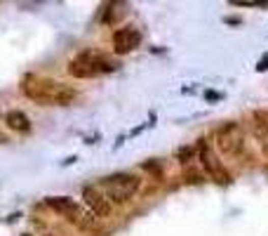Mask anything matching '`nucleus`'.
<instances>
[{
	"label": "nucleus",
	"instance_id": "obj_6",
	"mask_svg": "<svg viewBox=\"0 0 268 236\" xmlns=\"http://www.w3.org/2000/svg\"><path fill=\"white\" fill-rule=\"evenodd\" d=\"M111 43H113V52L116 55H129V52H134L141 45V31L137 26H120L113 33Z\"/></svg>",
	"mask_w": 268,
	"mask_h": 236
},
{
	"label": "nucleus",
	"instance_id": "obj_3",
	"mask_svg": "<svg viewBox=\"0 0 268 236\" xmlns=\"http://www.w3.org/2000/svg\"><path fill=\"white\" fill-rule=\"evenodd\" d=\"M139 186L141 177H137L134 173H113L99 182V192L104 194L111 203H125L139 192Z\"/></svg>",
	"mask_w": 268,
	"mask_h": 236
},
{
	"label": "nucleus",
	"instance_id": "obj_12",
	"mask_svg": "<svg viewBox=\"0 0 268 236\" xmlns=\"http://www.w3.org/2000/svg\"><path fill=\"white\" fill-rule=\"evenodd\" d=\"M0 139H3V135H0Z\"/></svg>",
	"mask_w": 268,
	"mask_h": 236
},
{
	"label": "nucleus",
	"instance_id": "obj_7",
	"mask_svg": "<svg viewBox=\"0 0 268 236\" xmlns=\"http://www.w3.org/2000/svg\"><path fill=\"white\" fill-rule=\"evenodd\" d=\"M83 199H85V205L97 218H109L113 213V205L104 194L99 192V186H83Z\"/></svg>",
	"mask_w": 268,
	"mask_h": 236
},
{
	"label": "nucleus",
	"instance_id": "obj_8",
	"mask_svg": "<svg viewBox=\"0 0 268 236\" xmlns=\"http://www.w3.org/2000/svg\"><path fill=\"white\" fill-rule=\"evenodd\" d=\"M45 203H47L55 213H59V215H64V218L78 222L80 227H85V220H83L80 208L73 199H68V196H49V199H45Z\"/></svg>",
	"mask_w": 268,
	"mask_h": 236
},
{
	"label": "nucleus",
	"instance_id": "obj_2",
	"mask_svg": "<svg viewBox=\"0 0 268 236\" xmlns=\"http://www.w3.org/2000/svg\"><path fill=\"white\" fill-rule=\"evenodd\" d=\"M118 64L111 59L109 55L99 50H83L68 62V74L78 78V81H85V78H97V76H104L116 71Z\"/></svg>",
	"mask_w": 268,
	"mask_h": 236
},
{
	"label": "nucleus",
	"instance_id": "obj_1",
	"mask_svg": "<svg viewBox=\"0 0 268 236\" xmlns=\"http://www.w3.org/2000/svg\"><path fill=\"white\" fill-rule=\"evenodd\" d=\"M21 92L43 106H66L73 104V100L78 97L73 87L64 85L55 78H43V76H26L21 81Z\"/></svg>",
	"mask_w": 268,
	"mask_h": 236
},
{
	"label": "nucleus",
	"instance_id": "obj_11",
	"mask_svg": "<svg viewBox=\"0 0 268 236\" xmlns=\"http://www.w3.org/2000/svg\"><path fill=\"white\" fill-rule=\"evenodd\" d=\"M21 236H31V234H21Z\"/></svg>",
	"mask_w": 268,
	"mask_h": 236
},
{
	"label": "nucleus",
	"instance_id": "obj_9",
	"mask_svg": "<svg viewBox=\"0 0 268 236\" xmlns=\"http://www.w3.org/2000/svg\"><path fill=\"white\" fill-rule=\"evenodd\" d=\"M5 123H7V128L10 130H14V132H19V135H26V132H31V118L26 116L24 111H7V116H5Z\"/></svg>",
	"mask_w": 268,
	"mask_h": 236
},
{
	"label": "nucleus",
	"instance_id": "obj_5",
	"mask_svg": "<svg viewBox=\"0 0 268 236\" xmlns=\"http://www.w3.org/2000/svg\"><path fill=\"white\" fill-rule=\"evenodd\" d=\"M198 158H200V166L202 170L207 173V177L212 182H217V184H231V175H228V170L224 168V163L217 158V154H214V149L209 147V142H205V139H200V144H198Z\"/></svg>",
	"mask_w": 268,
	"mask_h": 236
},
{
	"label": "nucleus",
	"instance_id": "obj_4",
	"mask_svg": "<svg viewBox=\"0 0 268 236\" xmlns=\"http://www.w3.org/2000/svg\"><path fill=\"white\" fill-rule=\"evenodd\" d=\"M217 147L228 158H240L245 151V135L238 123H226L217 130Z\"/></svg>",
	"mask_w": 268,
	"mask_h": 236
},
{
	"label": "nucleus",
	"instance_id": "obj_10",
	"mask_svg": "<svg viewBox=\"0 0 268 236\" xmlns=\"http://www.w3.org/2000/svg\"><path fill=\"white\" fill-rule=\"evenodd\" d=\"M268 68V55H263V59L259 62V71H266Z\"/></svg>",
	"mask_w": 268,
	"mask_h": 236
}]
</instances>
